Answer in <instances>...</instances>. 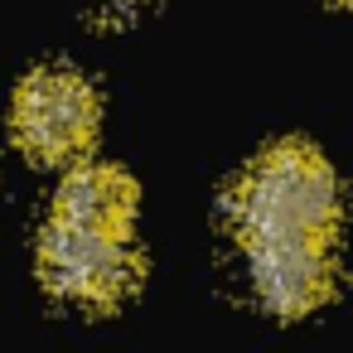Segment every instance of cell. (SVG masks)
<instances>
[{
	"label": "cell",
	"instance_id": "obj_6",
	"mask_svg": "<svg viewBox=\"0 0 353 353\" xmlns=\"http://www.w3.org/2000/svg\"><path fill=\"white\" fill-rule=\"evenodd\" d=\"M343 6H353V0H343Z\"/></svg>",
	"mask_w": 353,
	"mask_h": 353
},
{
	"label": "cell",
	"instance_id": "obj_5",
	"mask_svg": "<svg viewBox=\"0 0 353 353\" xmlns=\"http://www.w3.org/2000/svg\"><path fill=\"white\" fill-rule=\"evenodd\" d=\"M54 218H68V223H83V228L131 232L136 184L112 165H78L59 189V213Z\"/></svg>",
	"mask_w": 353,
	"mask_h": 353
},
{
	"label": "cell",
	"instance_id": "obj_2",
	"mask_svg": "<svg viewBox=\"0 0 353 353\" xmlns=\"http://www.w3.org/2000/svg\"><path fill=\"white\" fill-rule=\"evenodd\" d=\"M39 271H44V285L59 290L63 300L117 305L141 281V252H136L131 232L54 218L39 242Z\"/></svg>",
	"mask_w": 353,
	"mask_h": 353
},
{
	"label": "cell",
	"instance_id": "obj_1",
	"mask_svg": "<svg viewBox=\"0 0 353 353\" xmlns=\"http://www.w3.org/2000/svg\"><path fill=\"white\" fill-rule=\"evenodd\" d=\"M232 223L242 247L252 242H334L339 179L329 160L305 141H281L252 160L232 194Z\"/></svg>",
	"mask_w": 353,
	"mask_h": 353
},
{
	"label": "cell",
	"instance_id": "obj_4",
	"mask_svg": "<svg viewBox=\"0 0 353 353\" xmlns=\"http://www.w3.org/2000/svg\"><path fill=\"white\" fill-rule=\"evenodd\" d=\"M252 285L271 314H310L334 290V242H252Z\"/></svg>",
	"mask_w": 353,
	"mask_h": 353
},
{
	"label": "cell",
	"instance_id": "obj_3",
	"mask_svg": "<svg viewBox=\"0 0 353 353\" xmlns=\"http://www.w3.org/2000/svg\"><path fill=\"white\" fill-rule=\"evenodd\" d=\"M97 112H102L97 92L83 73L39 68L20 83L15 107H10V126H15V141L30 160L59 165V160H78L92 145Z\"/></svg>",
	"mask_w": 353,
	"mask_h": 353
}]
</instances>
